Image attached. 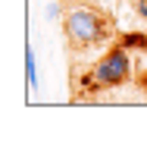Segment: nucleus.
<instances>
[{
	"instance_id": "obj_1",
	"label": "nucleus",
	"mask_w": 147,
	"mask_h": 157,
	"mask_svg": "<svg viewBox=\"0 0 147 157\" xmlns=\"http://www.w3.org/2000/svg\"><path fill=\"white\" fill-rule=\"evenodd\" d=\"M116 22L106 10L88 3V0H66L63 3V35L69 54H88L94 47L110 44Z\"/></svg>"
},
{
	"instance_id": "obj_2",
	"label": "nucleus",
	"mask_w": 147,
	"mask_h": 157,
	"mask_svg": "<svg viewBox=\"0 0 147 157\" xmlns=\"http://www.w3.org/2000/svg\"><path fill=\"white\" fill-rule=\"evenodd\" d=\"M131 78V54L125 44H113L100 60L91 66H72V98L75 101H94L103 91L122 88Z\"/></svg>"
},
{
	"instance_id": "obj_3",
	"label": "nucleus",
	"mask_w": 147,
	"mask_h": 157,
	"mask_svg": "<svg viewBox=\"0 0 147 157\" xmlns=\"http://www.w3.org/2000/svg\"><path fill=\"white\" fill-rule=\"evenodd\" d=\"M35 47L25 50V82H28V88H38V63H35Z\"/></svg>"
},
{
	"instance_id": "obj_4",
	"label": "nucleus",
	"mask_w": 147,
	"mask_h": 157,
	"mask_svg": "<svg viewBox=\"0 0 147 157\" xmlns=\"http://www.w3.org/2000/svg\"><path fill=\"white\" fill-rule=\"evenodd\" d=\"M47 19H50V22H63V13H60V3H47Z\"/></svg>"
},
{
	"instance_id": "obj_5",
	"label": "nucleus",
	"mask_w": 147,
	"mask_h": 157,
	"mask_svg": "<svg viewBox=\"0 0 147 157\" xmlns=\"http://www.w3.org/2000/svg\"><path fill=\"white\" fill-rule=\"evenodd\" d=\"M138 85H141V91H144V94H147V69H144V75L138 78Z\"/></svg>"
}]
</instances>
